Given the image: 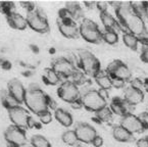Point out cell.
I'll use <instances>...</instances> for the list:
<instances>
[{
	"instance_id": "6da1fadb",
	"label": "cell",
	"mask_w": 148,
	"mask_h": 147,
	"mask_svg": "<svg viewBox=\"0 0 148 147\" xmlns=\"http://www.w3.org/2000/svg\"><path fill=\"white\" fill-rule=\"evenodd\" d=\"M116 14L120 30L135 35L143 45H148V31L145 22L134 11L131 2L116 3Z\"/></svg>"
},
{
	"instance_id": "7a4b0ae2",
	"label": "cell",
	"mask_w": 148,
	"mask_h": 147,
	"mask_svg": "<svg viewBox=\"0 0 148 147\" xmlns=\"http://www.w3.org/2000/svg\"><path fill=\"white\" fill-rule=\"evenodd\" d=\"M48 100H49V95L42 91L39 86L31 85L26 90L24 103L33 113L39 115L46 110H49Z\"/></svg>"
},
{
	"instance_id": "3957f363",
	"label": "cell",
	"mask_w": 148,
	"mask_h": 147,
	"mask_svg": "<svg viewBox=\"0 0 148 147\" xmlns=\"http://www.w3.org/2000/svg\"><path fill=\"white\" fill-rule=\"evenodd\" d=\"M78 59L79 67L83 71L86 76L95 78L96 75L101 71V63L99 59L88 50H80Z\"/></svg>"
},
{
	"instance_id": "277c9868",
	"label": "cell",
	"mask_w": 148,
	"mask_h": 147,
	"mask_svg": "<svg viewBox=\"0 0 148 147\" xmlns=\"http://www.w3.org/2000/svg\"><path fill=\"white\" fill-rule=\"evenodd\" d=\"M57 25H58L59 32L69 39H77L80 36L79 26L77 23L73 20V17L68 12L65 8H62L58 12V19H57Z\"/></svg>"
},
{
	"instance_id": "5b68a950",
	"label": "cell",
	"mask_w": 148,
	"mask_h": 147,
	"mask_svg": "<svg viewBox=\"0 0 148 147\" xmlns=\"http://www.w3.org/2000/svg\"><path fill=\"white\" fill-rule=\"evenodd\" d=\"M26 19L28 22V27H30L35 32H38L40 34H45L50 31L47 16L40 7H36L34 10L29 11L27 13Z\"/></svg>"
},
{
	"instance_id": "8992f818",
	"label": "cell",
	"mask_w": 148,
	"mask_h": 147,
	"mask_svg": "<svg viewBox=\"0 0 148 147\" xmlns=\"http://www.w3.org/2000/svg\"><path fill=\"white\" fill-rule=\"evenodd\" d=\"M80 36L89 43H99L102 40V32L97 24L90 19H83L79 26Z\"/></svg>"
},
{
	"instance_id": "52a82bcc",
	"label": "cell",
	"mask_w": 148,
	"mask_h": 147,
	"mask_svg": "<svg viewBox=\"0 0 148 147\" xmlns=\"http://www.w3.org/2000/svg\"><path fill=\"white\" fill-rule=\"evenodd\" d=\"M81 100L84 107L93 113H96L101 108L107 106L106 99H104L99 93V91L95 89H90L86 91L84 94H81Z\"/></svg>"
},
{
	"instance_id": "ba28073f",
	"label": "cell",
	"mask_w": 148,
	"mask_h": 147,
	"mask_svg": "<svg viewBox=\"0 0 148 147\" xmlns=\"http://www.w3.org/2000/svg\"><path fill=\"white\" fill-rule=\"evenodd\" d=\"M57 95L63 101L73 103L81 98V92L78 86L72 81L65 80L60 84L57 89Z\"/></svg>"
},
{
	"instance_id": "9c48e42d",
	"label": "cell",
	"mask_w": 148,
	"mask_h": 147,
	"mask_svg": "<svg viewBox=\"0 0 148 147\" xmlns=\"http://www.w3.org/2000/svg\"><path fill=\"white\" fill-rule=\"evenodd\" d=\"M4 138L6 140V142L16 144L20 147H23L27 144V136L25 130L14 125L9 126L5 130Z\"/></svg>"
},
{
	"instance_id": "30bf717a",
	"label": "cell",
	"mask_w": 148,
	"mask_h": 147,
	"mask_svg": "<svg viewBox=\"0 0 148 147\" xmlns=\"http://www.w3.org/2000/svg\"><path fill=\"white\" fill-rule=\"evenodd\" d=\"M7 113H8L9 119L14 126L22 128V129L28 128V120L30 117L28 110H26L21 105H18L7 109Z\"/></svg>"
},
{
	"instance_id": "8fae6325",
	"label": "cell",
	"mask_w": 148,
	"mask_h": 147,
	"mask_svg": "<svg viewBox=\"0 0 148 147\" xmlns=\"http://www.w3.org/2000/svg\"><path fill=\"white\" fill-rule=\"evenodd\" d=\"M52 69L56 71V74L62 79H68L71 78L75 71H76V67L75 65L68 58L64 57H60V58L55 59L52 63Z\"/></svg>"
},
{
	"instance_id": "7c38bea8",
	"label": "cell",
	"mask_w": 148,
	"mask_h": 147,
	"mask_svg": "<svg viewBox=\"0 0 148 147\" xmlns=\"http://www.w3.org/2000/svg\"><path fill=\"white\" fill-rule=\"evenodd\" d=\"M120 126H122L124 129H126L131 134L143 133L146 130L145 127L141 123V121L138 119L137 115H133V113H127V115H123Z\"/></svg>"
},
{
	"instance_id": "4fadbf2b",
	"label": "cell",
	"mask_w": 148,
	"mask_h": 147,
	"mask_svg": "<svg viewBox=\"0 0 148 147\" xmlns=\"http://www.w3.org/2000/svg\"><path fill=\"white\" fill-rule=\"evenodd\" d=\"M75 133L78 137V140L86 144L92 143L93 139L97 136L95 129L86 123H79L75 128Z\"/></svg>"
},
{
	"instance_id": "5bb4252c",
	"label": "cell",
	"mask_w": 148,
	"mask_h": 147,
	"mask_svg": "<svg viewBox=\"0 0 148 147\" xmlns=\"http://www.w3.org/2000/svg\"><path fill=\"white\" fill-rule=\"evenodd\" d=\"M7 89H8V93L11 96L15 98V100L18 103H23L26 95V89H25L23 83L18 79H11L7 83Z\"/></svg>"
},
{
	"instance_id": "9a60e30c",
	"label": "cell",
	"mask_w": 148,
	"mask_h": 147,
	"mask_svg": "<svg viewBox=\"0 0 148 147\" xmlns=\"http://www.w3.org/2000/svg\"><path fill=\"white\" fill-rule=\"evenodd\" d=\"M124 100L127 103L131 104V105H137V104L141 103L144 100V93L142 90L136 89L130 85L125 89L124 93Z\"/></svg>"
},
{
	"instance_id": "2e32d148",
	"label": "cell",
	"mask_w": 148,
	"mask_h": 147,
	"mask_svg": "<svg viewBox=\"0 0 148 147\" xmlns=\"http://www.w3.org/2000/svg\"><path fill=\"white\" fill-rule=\"evenodd\" d=\"M130 107H134L133 105L127 103L124 99H121L120 97H114L111 100V103L109 108L112 111V113H116L118 115H125L127 113H132L134 109H131Z\"/></svg>"
},
{
	"instance_id": "e0dca14e",
	"label": "cell",
	"mask_w": 148,
	"mask_h": 147,
	"mask_svg": "<svg viewBox=\"0 0 148 147\" xmlns=\"http://www.w3.org/2000/svg\"><path fill=\"white\" fill-rule=\"evenodd\" d=\"M6 21L11 28L16 29V30H25L28 27V22L26 17L15 11H12L6 15Z\"/></svg>"
},
{
	"instance_id": "ac0fdd59",
	"label": "cell",
	"mask_w": 148,
	"mask_h": 147,
	"mask_svg": "<svg viewBox=\"0 0 148 147\" xmlns=\"http://www.w3.org/2000/svg\"><path fill=\"white\" fill-rule=\"evenodd\" d=\"M109 76H110L111 79H119V80H122L127 83V82H129V81H131L132 73H131L128 65L122 61Z\"/></svg>"
},
{
	"instance_id": "d6986e66",
	"label": "cell",
	"mask_w": 148,
	"mask_h": 147,
	"mask_svg": "<svg viewBox=\"0 0 148 147\" xmlns=\"http://www.w3.org/2000/svg\"><path fill=\"white\" fill-rule=\"evenodd\" d=\"M112 136L119 142H133L135 140L133 134L124 129L122 126H116L112 130Z\"/></svg>"
},
{
	"instance_id": "ffe728a7",
	"label": "cell",
	"mask_w": 148,
	"mask_h": 147,
	"mask_svg": "<svg viewBox=\"0 0 148 147\" xmlns=\"http://www.w3.org/2000/svg\"><path fill=\"white\" fill-rule=\"evenodd\" d=\"M100 20L102 25L104 26V30H111V31H116V29L120 30L118 21L107 10L100 12Z\"/></svg>"
},
{
	"instance_id": "44dd1931",
	"label": "cell",
	"mask_w": 148,
	"mask_h": 147,
	"mask_svg": "<svg viewBox=\"0 0 148 147\" xmlns=\"http://www.w3.org/2000/svg\"><path fill=\"white\" fill-rule=\"evenodd\" d=\"M42 80L46 85H56L61 81V78L56 74L52 67H47L44 69L42 75Z\"/></svg>"
},
{
	"instance_id": "7402d4cb",
	"label": "cell",
	"mask_w": 148,
	"mask_h": 147,
	"mask_svg": "<svg viewBox=\"0 0 148 147\" xmlns=\"http://www.w3.org/2000/svg\"><path fill=\"white\" fill-rule=\"evenodd\" d=\"M94 79H95L97 85L101 89L108 90V89H110L112 87V81H111L110 76L105 71H100L96 75V77Z\"/></svg>"
},
{
	"instance_id": "603a6c76",
	"label": "cell",
	"mask_w": 148,
	"mask_h": 147,
	"mask_svg": "<svg viewBox=\"0 0 148 147\" xmlns=\"http://www.w3.org/2000/svg\"><path fill=\"white\" fill-rule=\"evenodd\" d=\"M65 9L68 10V12L73 17V20L76 22L78 20H83L84 13L83 10L81 8L80 3L78 2H66L65 3Z\"/></svg>"
},
{
	"instance_id": "cb8c5ba5",
	"label": "cell",
	"mask_w": 148,
	"mask_h": 147,
	"mask_svg": "<svg viewBox=\"0 0 148 147\" xmlns=\"http://www.w3.org/2000/svg\"><path fill=\"white\" fill-rule=\"evenodd\" d=\"M54 117L59 123L64 127H71L73 124V117L71 113L62 108H56L54 111Z\"/></svg>"
},
{
	"instance_id": "d4e9b609",
	"label": "cell",
	"mask_w": 148,
	"mask_h": 147,
	"mask_svg": "<svg viewBox=\"0 0 148 147\" xmlns=\"http://www.w3.org/2000/svg\"><path fill=\"white\" fill-rule=\"evenodd\" d=\"M131 5L133 7L134 11L141 17L144 22L148 20V9L146 2H131Z\"/></svg>"
},
{
	"instance_id": "484cf974",
	"label": "cell",
	"mask_w": 148,
	"mask_h": 147,
	"mask_svg": "<svg viewBox=\"0 0 148 147\" xmlns=\"http://www.w3.org/2000/svg\"><path fill=\"white\" fill-rule=\"evenodd\" d=\"M112 111L110 110V108L108 106H105V107L101 108L100 110H98L95 113V117H97L99 121L102 123H107V124H110L112 122Z\"/></svg>"
},
{
	"instance_id": "4316f807",
	"label": "cell",
	"mask_w": 148,
	"mask_h": 147,
	"mask_svg": "<svg viewBox=\"0 0 148 147\" xmlns=\"http://www.w3.org/2000/svg\"><path fill=\"white\" fill-rule=\"evenodd\" d=\"M123 41H124L125 45L132 49L133 51H136L138 48V43H139V39L135 35L131 34V33H125L123 35Z\"/></svg>"
},
{
	"instance_id": "83f0119b",
	"label": "cell",
	"mask_w": 148,
	"mask_h": 147,
	"mask_svg": "<svg viewBox=\"0 0 148 147\" xmlns=\"http://www.w3.org/2000/svg\"><path fill=\"white\" fill-rule=\"evenodd\" d=\"M1 101H2L3 106H4L6 109H9V108H12V107H15V106L20 105V103L15 100V98L8 93V91H4V92L2 93Z\"/></svg>"
},
{
	"instance_id": "f1b7e54d",
	"label": "cell",
	"mask_w": 148,
	"mask_h": 147,
	"mask_svg": "<svg viewBox=\"0 0 148 147\" xmlns=\"http://www.w3.org/2000/svg\"><path fill=\"white\" fill-rule=\"evenodd\" d=\"M102 40L106 42L109 45H113V44L118 43L119 41V35L118 32L111 30H104L102 32Z\"/></svg>"
},
{
	"instance_id": "f546056e",
	"label": "cell",
	"mask_w": 148,
	"mask_h": 147,
	"mask_svg": "<svg viewBox=\"0 0 148 147\" xmlns=\"http://www.w3.org/2000/svg\"><path fill=\"white\" fill-rule=\"evenodd\" d=\"M31 144L33 147H52L49 141L42 135H34L31 138Z\"/></svg>"
},
{
	"instance_id": "4dcf8cb0",
	"label": "cell",
	"mask_w": 148,
	"mask_h": 147,
	"mask_svg": "<svg viewBox=\"0 0 148 147\" xmlns=\"http://www.w3.org/2000/svg\"><path fill=\"white\" fill-rule=\"evenodd\" d=\"M61 139H62L63 143H65V144H68V145H71V146L76 145L77 142L79 141L75 131H72V130L66 131V132L63 133L62 136H61Z\"/></svg>"
},
{
	"instance_id": "1f68e13d",
	"label": "cell",
	"mask_w": 148,
	"mask_h": 147,
	"mask_svg": "<svg viewBox=\"0 0 148 147\" xmlns=\"http://www.w3.org/2000/svg\"><path fill=\"white\" fill-rule=\"evenodd\" d=\"M71 78L73 79L72 82L75 83V84L77 85V86H79V85H84L86 83V81H87V79H86V75L83 73V71H79V69H76V71L73 73L72 77Z\"/></svg>"
},
{
	"instance_id": "d6a6232c",
	"label": "cell",
	"mask_w": 148,
	"mask_h": 147,
	"mask_svg": "<svg viewBox=\"0 0 148 147\" xmlns=\"http://www.w3.org/2000/svg\"><path fill=\"white\" fill-rule=\"evenodd\" d=\"M14 9V3L13 2H4V1H0V11L4 13L5 15L9 14Z\"/></svg>"
},
{
	"instance_id": "836d02e7",
	"label": "cell",
	"mask_w": 148,
	"mask_h": 147,
	"mask_svg": "<svg viewBox=\"0 0 148 147\" xmlns=\"http://www.w3.org/2000/svg\"><path fill=\"white\" fill-rule=\"evenodd\" d=\"M38 117H39V119H40V122H41L42 124H44V125H47V124H49L52 121V115H51V113L49 110H46L44 113H40Z\"/></svg>"
},
{
	"instance_id": "e575fe53",
	"label": "cell",
	"mask_w": 148,
	"mask_h": 147,
	"mask_svg": "<svg viewBox=\"0 0 148 147\" xmlns=\"http://www.w3.org/2000/svg\"><path fill=\"white\" fill-rule=\"evenodd\" d=\"M138 119L141 121V123L143 124V126L145 127V129L147 130L148 129V113L147 111H144V113H141L139 115H137Z\"/></svg>"
},
{
	"instance_id": "d590c367",
	"label": "cell",
	"mask_w": 148,
	"mask_h": 147,
	"mask_svg": "<svg viewBox=\"0 0 148 147\" xmlns=\"http://www.w3.org/2000/svg\"><path fill=\"white\" fill-rule=\"evenodd\" d=\"M140 58H141V60L143 61V63H148V45H143V46H142Z\"/></svg>"
},
{
	"instance_id": "8d00e7d4",
	"label": "cell",
	"mask_w": 148,
	"mask_h": 147,
	"mask_svg": "<svg viewBox=\"0 0 148 147\" xmlns=\"http://www.w3.org/2000/svg\"><path fill=\"white\" fill-rule=\"evenodd\" d=\"M131 86L134 87V88H136V89H139V90H143L144 83L142 82L140 79H134V80L131 81Z\"/></svg>"
},
{
	"instance_id": "74e56055",
	"label": "cell",
	"mask_w": 148,
	"mask_h": 147,
	"mask_svg": "<svg viewBox=\"0 0 148 147\" xmlns=\"http://www.w3.org/2000/svg\"><path fill=\"white\" fill-rule=\"evenodd\" d=\"M111 81H112V87H114L116 89L123 88L125 86V84H126V82H124L122 80H119V79H111Z\"/></svg>"
},
{
	"instance_id": "f35d334b",
	"label": "cell",
	"mask_w": 148,
	"mask_h": 147,
	"mask_svg": "<svg viewBox=\"0 0 148 147\" xmlns=\"http://www.w3.org/2000/svg\"><path fill=\"white\" fill-rule=\"evenodd\" d=\"M92 144L94 145L95 147H100V146H102V144H103V139H102V137H100V136H96L95 138L93 139V141H92Z\"/></svg>"
},
{
	"instance_id": "ab89813d",
	"label": "cell",
	"mask_w": 148,
	"mask_h": 147,
	"mask_svg": "<svg viewBox=\"0 0 148 147\" xmlns=\"http://www.w3.org/2000/svg\"><path fill=\"white\" fill-rule=\"evenodd\" d=\"M21 5L22 6H24V7H26V9H27V11H32V10H34V9L36 8V5L34 4L33 2H21Z\"/></svg>"
},
{
	"instance_id": "60d3db41",
	"label": "cell",
	"mask_w": 148,
	"mask_h": 147,
	"mask_svg": "<svg viewBox=\"0 0 148 147\" xmlns=\"http://www.w3.org/2000/svg\"><path fill=\"white\" fill-rule=\"evenodd\" d=\"M136 145H137V147H148V137L147 138H141L139 140H137Z\"/></svg>"
},
{
	"instance_id": "b9f144b4",
	"label": "cell",
	"mask_w": 148,
	"mask_h": 147,
	"mask_svg": "<svg viewBox=\"0 0 148 147\" xmlns=\"http://www.w3.org/2000/svg\"><path fill=\"white\" fill-rule=\"evenodd\" d=\"M35 127L40 128L39 126L37 125V123L35 122V120L30 115V117H29V120H28V128L29 129H33V128H35Z\"/></svg>"
},
{
	"instance_id": "7bdbcfd3",
	"label": "cell",
	"mask_w": 148,
	"mask_h": 147,
	"mask_svg": "<svg viewBox=\"0 0 148 147\" xmlns=\"http://www.w3.org/2000/svg\"><path fill=\"white\" fill-rule=\"evenodd\" d=\"M71 105L73 106V108H76V109H79V108L83 107V103H82V100H81V98L79 100H77V101L71 103Z\"/></svg>"
},
{
	"instance_id": "ee69618b",
	"label": "cell",
	"mask_w": 148,
	"mask_h": 147,
	"mask_svg": "<svg viewBox=\"0 0 148 147\" xmlns=\"http://www.w3.org/2000/svg\"><path fill=\"white\" fill-rule=\"evenodd\" d=\"M97 7L99 8L100 12H102V11H106L107 10V3L106 2H98Z\"/></svg>"
},
{
	"instance_id": "f6af8a7d",
	"label": "cell",
	"mask_w": 148,
	"mask_h": 147,
	"mask_svg": "<svg viewBox=\"0 0 148 147\" xmlns=\"http://www.w3.org/2000/svg\"><path fill=\"white\" fill-rule=\"evenodd\" d=\"M48 106L51 108V109H56V103H55V101L52 99V98L49 96V100H48Z\"/></svg>"
},
{
	"instance_id": "bcb514c9",
	"label": "cell",
	"mask_w": 148,
	"mask_h": 147,
	"mask_svg": "<svg viewBox=\"0 0 148 147\" xmlns=\"http://www.w3.org/2000/svg\"><path fill=\"white\" fill-rule=\"evenodd\" d=\"M6 146L7 147H20L18 145L13 144V143H10V142H6Z\"/></svg>"
},
{
	"instance_id": "7dc6e473",
	"label": "cell",
	"mask_w": 148,
	"mask_h": 147,
	"mask_svg": "<svg viewBox=\"0 0 148 147\" xmlns=\"http://www.w3.org/2000/svg\"><path fill=\"white\" fill-rule=\"evenodd\" d=\"M144 89H145L146 92H147V93H148V80L146 81L145 83H144Z\"/></svg>"
},
{
	"instance_id": "c3c4849f",
	"label": "cell",
	"mask_w": 148,
	"mask_h": 147,
	"mask_svg": "<svg viewBox=\"0 0 148 147\" xmlns=\"http://www.w3.org/2000/svg\"><path fill=\"white\" fill-rule=\"evenodd\" d=\"M31 147H33V146H31Z\"/></svg>"
}]
</instances>
